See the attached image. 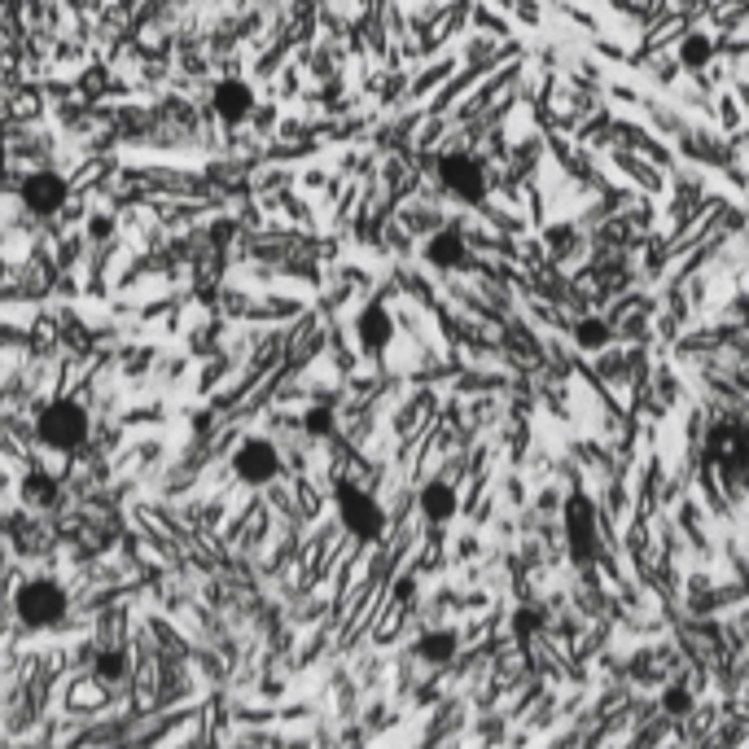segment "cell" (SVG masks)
Here are the masks:
<instances>
[{
	"mask_svg": "<svg viewBox=\"0 0 749 749\" xmlns=\"http://www.w3.org/2000/svg\"><path fill=\"white\" fill-rule=\"evenodd\" d=\"M36 430H40V443L45 448H54V452H80L84 443H88V413L75 404V400H54L45 413H40V421H36Z\"/></svg>",
	"mask_w": 749,
	"mask_h": 749,
	"instance_id": "cell-1",
	"label": "cell"
},
{
	"mask_svg": "<svg viewBox=\"0 0 749 749\" xmlns=\"http://www.w3.org/2000/svg\"><path fill=\"white\" fill-rule=\"evenodd\" d=\"M14 609H19L23 627L45 631V627H58L67 618V592L54 579H27L19 587V596H14Z\"/></svg>",
	"mask_w": 749,
	"mask_h": 749,
	"instance_id": "cell-2",
	"label": "cell"
},
{
	"mask_svg": "<svg viewBox=\"0 0 749 749\" xmlns=\"http://www.w3.org/2000/svg\"><path fill=\"white\" fill-rule=\"evenodd\" d=\"M561 526H566V544L574 566H592L601 552V531H596V504L587 496H570L561 509Z\"/></svg>",
	"mask_w": 749,
	"mask_h": 749,
	"instance_id": "cell-3",
	"label": "cell"
},
{
	"mask_svg": "<svg viewBox=\"0 0 749 749\" xmlns=\"http://www.w3.org/2000/svg\"><path fill=\"white\" fill-rule=\"evenodd\" d=\"M337 518H342V526H346L355 539H364V544L382 539V531H387V513H382V504L372 500L368 491L350 487V483H342V487H337Z\"/></svg>",
	"mask_w": 749,
	"mask_h": 749,
	"instance_id": "cell-4",
	"label": "cell"
},
{
	"mask_svg": "<svg viewBox=\"0 0 749 749\" xmlns=\"http://www.w3.org/2000/svg\"><path fill=\"white\" fill-rule=\"evenodd\" d=\"M439 180H443V189H448L456 202L478 206V202L487 198V171H483V163L469 158V154H448V158L439 163Z\"/></svg>",
	"mask_w": 749,
	"mask_h": 749,
	"instance_id": "cell-5",
	"label": "cell"
},
{
	"mask_svg": "<svg viewBox=\"0 0 749 749\" xmlns=\"http://www.w3.org/2000/svg\"><path fill=\"white\" fill-rule=\"evenodd\" d=\"M233 469L246 487H268L276 474H281V452L268 443V439H246L237 452H233Z\"/></svg>",
	"mask_w": 749,
	"mask_h": 749,
	"instance_id": "cell-6",
	"label": "cell"
},
{
	"mask_svg": "<svg viewBox=\"0 0 749 749\" xmlns=\"http://www.w3.org/2000/svg\"><path fill=\"white\" fill-rule=\"evenodd\" d=\"M23 206L36 215H54L67 206V180L58 171H32L23 180Z\"/></svg>",
	"mask_w": 749,
	"mask_h": 749,
	"instance_id": "cell-7",
	"label": "cell"
},
{
	"mask_svg": "<svg viewBox=\"0 0 749 749\" xmlns=\"http://www.w3.org/2000/svg\"><path fill=\"white\" fill-rule=\"evenodd\" d=\"M710 456L723 465V469H736L749 461V435L736 426V421H718L710 430Z\"/></svg>",
	"mask_w": 749,
	"mask_h": 749,
	"instance_id": "cell-8",
	"label": "cell"
},
{
	"mask_svg": "<svg viewBox=\"0 0 749 749\" xmlns=\"http://www.w3.org/2000/svg\"><path fill=\"white\" fill-rule=\"evenodd\" d=\"M211 106H215V115H219L224 123H246L250 110H254V93H250L246 80H224V84H215Z\"/></svg>",
	"mask_w": 749,
	"mask_h": 749,
	"instance_id": "cell-9",
	"label": "cell"
},
{
	"mask_svg": "<svg viewBox=\"0 0 749 749\" xmlns=\"http://www.w3.org/2000/svg\"><path fill=\"white\" fill-rule=\"evenodd\" d=\"M426 263H435L439 272H456V268H465V263H469V246H465V237H461L456 228L435 233V237L426 241Z\"/></svg>",
	"mask_w": 749,
	"mask_h": 749,
	"instance_id": "cell-10",
	"label": "cell"
},
{
	"mask_svg": "<svg viewBox=\"0 0 749 749\" xmlns=\"http://www.w3.org/2000/svg\"><path fill=\"white\" fill-rule=\"evenodd\" d=\"M355 333H359L364 350H387L395 337V320L387 316V307H364L355 320Z\"/></svg>",
	"mask_w": 749,
	"mask_h": 749,
	"instance_id": "cell-11",
	"label": "cell"
},
{
	"mask_svg": "<svg viewBox=\"0 0 749 749\" xmlns=\"http://www.w3.org/2000/svg\"><path fill=\"white\" fill-rule=\"evenodd\" d=\"M19 496H23V504L27 509H36V513H49V509H58V478H49V474H27L23 483H19Z\"/></svg>",
	"mask_w": 749,
	"mask_h": 749,
	"instance_id": "cell-12",
	"label": "cell"
},
{
	"mask_svg": "<svg viewBox=\"0 0 749 749\" xmlns=\"http://www.w3.org/2000/svg\"><path fill=\"white\" fill-rule=\"evenodd\" d=\"M421 513L430 518V522H452L456 518V491L448 487V483H430L426 491H421Z\"/></svg>",
	"mask_w": 749,
	"mask_h": 749,
	"instance_id": "cell-13",
	"label": "cell"
},
{
	"mask_svg": "<svg viewBox=\"0 0 749 749\" xmlns=\"http://www.w3.org/2000/svg\"><path fill=\"white\" fill-rule=\"evenodd\" d=\"M456 649H461L456 631H426V635L417 640V653H421V662H430V666H448V662L456 657Z\"/></svg>",
	"mask_w": 749,
	"mask_h": 749,
	"instance_id": "cell-14",
	"label": "cell"
},
{
	"mask_svg": "<svg viewBox=\"0 0 749 749\" xmlns=\"http://www.w3.org/2000/svg\"><path fill=\"white\" fill-rule=\"evenodd\" d=\"M93 670H97V679H106V683H119V679L128 675V657H123L119 649H110V653H97Z\"/></svg>",
	"mask_w": 749,
	"mask_h": 749,
	"instance_id": "cell-15",
	"label": "cell"
},
{
	"mask_svg": "<svg viewBox=\"0 0 749 749\" xmlns=\"http://www.w3.org/2000/svg\"><path fill=\"white\" fill-rule=\"evenodd\" d=\"M574 337H579L583 350H601V346L609 342V324H605V320H579Z\"/></svg>",
	"mask_w": 749,
	"mask_h": 749,
	"instance_id": "cell-16",
	"label": "cell"
},
{
	"mask_svg": "<svg viewBox=\"0 0 749 749\" xmlns=\"http://www.w3.org/2000/svg\"><path fill=\"white\" fill-rule=\"evenodd\" d=\"M679 54H683V67H705L714 49H710V40H705V36H688Z\"/></svg>",
	"mask_w": 749,
	"mask_h": 749,
	"instance_id": "cell-17",
	"label": "cell"
},
{
	"mask_svg": "<svg viewBox=\"0 0 749 749\" xmlns=\"http://www.w3.org/2000/svg\"><path fill=\"white\" fill-rule=\"evenodd\" d=\"M302 426H307V435L329 439V435H333V413H329V408H311V413L302 417Z\"/></svg>",
	"mask_w": 749,
	"mask_h": 749,
	"instance_id": "cell-18",
	"label": "cell"
},
{
	"mask_svg": "<svg viewBox=\"0 0 749 749\" xmlns=\"http://www.w3.org/2000/svg\"><path fill=\"white\" fill-rule=\"evenodd\" d=\"M539 627H544V614H539V609H518V614H513V631H518L522 640H531Z\"/></svg>",
	"mask_w": 749,
	"mask_h": 749,
	"instance_id": "cell-19",
	"label": "cell"
},
{
	"mask_svg": "<svg viewBox=\"0 0 749 749\" xmlns=\"http://www.w3.org/2000/svg\"><path fill=\"white\" fill-rule=\"evenodd\" d=\"M688 705H692L688 688H666V692H662V710H666V714H688Z\"/></svg>",
	"mask_w": 749,
	"mask_h": 749,
	"instance_id": "cell-20",
	"label": "cell"
},
{
	"mask_svg": "<svg viewBox=\"0 0 749 749\" xmlns=\"http://www.w3.org/2000/svg\"><path fill=\"white\" fill-rule=\"evenodd\" d=\"M0 281H5V263H0Z\"/></svg>",
	"mask_w": 749,
	"mask_h": 749,
	"instance_id": "cell-21",
	"label": "cell"
}]
</instances>
